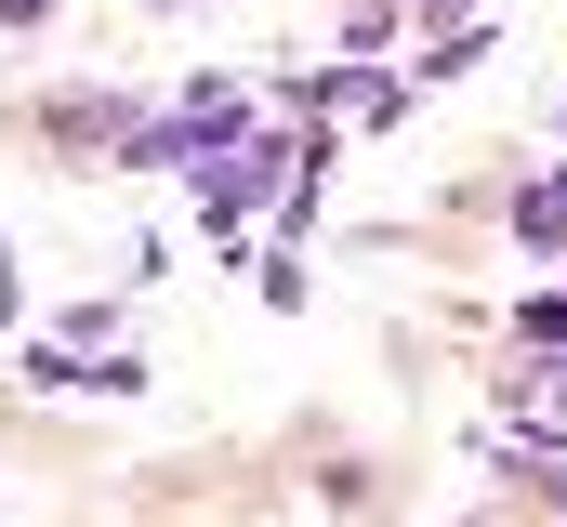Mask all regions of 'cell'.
Returning <instances> with one entry per match:
<instances>
[{
    "instance_id": "1",
    "label": "cell",
    "mask_w": 567,
    "mask_h": 527,
    "mask_svg": "<svg viewBox=\"0 0 567 527\" xmlns=\"http://www.w3.org/2000/svg\"><path fill=\"white\" fill-rule=\"evenodd\" d=\"M515 238H528V251H567V172H542V185L515 198Z\"/></svg>"
},
{
    "instance_id": "2",
    "label": "cell",
    "mask_w": 567,
    "mask_h": 527,
    "mask_svg": "<svg viewBox=\"0 0 567 527\" xmlns=\"http://www.w3.org/2000/svg\"><path fill=\"white\" fill-rule=\"evenodd\" d=\"M410 13H423L435 40H449V27H475V0H410Z\"/></svg>"
}]
</instances>
